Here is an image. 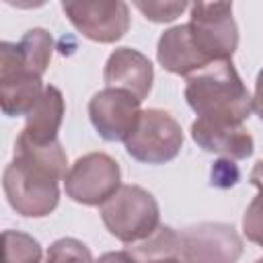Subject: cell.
<instances>
[{
  "label": "cell",
  "instance_id": "8992f818",
  "mask_svg": "<svg viewBox=\"0 0 263 263\" xmlns=\"http://www.w3.org/2000/svg\"><path fill=\"white\" fill-rule=\"evenodd\" d=\"M183 148V129L179 121L162 109H146L134 134L125 140L127 154L144 164H164Z\"/></svg>",
  "mask_w": 263,
  "mask_h": 263
},
{
  "label": "cell",
  "instance_id": "2e32d148",
  "mask_svg": "<svg viewBox=\"0 0 263 263\" xmlns=\"http://www.w3.org/2000/svg\"><path fill=\"white\" fill-rule=\"evenodd\" d=\"M16 53H18V60L21 64L37 74V76H43L49 62H51V53H53V37L47 29H41V27H35V29H29L21 41L16 43Z\"/></svg>",
  "mask_w": 263,
  "mask_h": 263
},
{
  "label": "cell",
  "instance_id": "9c48e42d",
  "mask_svg": "<svg viewBox=\"0 0 263 263\" xmlns=\"http://www.w3.org/2000/svg\"><path fill=\"white\" fill-rule=\"evenodd\" d=\"M41 76L29 72L16 53V43H0V107L6 117L27 115L41 99Z\"/></svg>",
  "mask_w": 263,
  "mask_h": 263
},
{
  "label": "cell",
  "instance_id": "7c38bea8",
  "mask_svg": "<svg viewBox=\"0 0 263 263\" xmlns=\"http://www.w3.org/2000/svg\"><path fill=\"white\" fill-rule=\"evenodd\" d=\"M156 60L166 72L177 76H187V78L212 64L195 45L187 23L175 25L158 37Z\"/></svg>",
  "mask_w": 263,
  "mask_h": 263
},
{
  "label": "cell",
  "instance_id": "9a60e30c",
  "mask_svg": "<svg viewBox=\"0 0 263 263\" xmlns=\"http://www.w3.org/2000/svg\"><path fill=\"white\" fill-rule=\"evenodd\" d=\"M132 255L140 263H185L181 257L179 232L171 226H158L148 240L136 245Z\"/></svg>",
  "mask_w": 263,
  "mask_h": 263
},
{
  "label": "cell",
  "instance_id": "ffe728a7",
  "mask_svg": "<svg viewBox=\"0 0 263 263\" xmlns=\"http://www.w3.org/2000/svg\"><path fill=\"white\" fill-rule=\"evenodd\" d=\"M242 232L247 240L263 247V197H255L242 216Z\"/></svg>",
  "mask_w": 263,
  "mask_h": 263
},
{
  "label": "cell",
  "instance_id": "3957f363",
  "mask_svg": "<svg viewBox=\"0 0 263 263\" xmlns=\"http://www.w3.org/2000/svg\"><path fill=\"white\" fill-rule=\"evenodd\" d=\"M101 220L111 236L123 245L148 240L160 226V210L150 191L140 185H121L101 205Z\"/></svg>",
  "mask_w": 263,
  "mask_h": 263
},
{
  "label": "cell",
  "instance_id": "cb8c5ba5",
  "mask_svg": "<svg viewBox=\"0 0 263 263\" xmlns=\"http://www.w3.org/2000/svg\"><path fill=\"white\" fill-rule=\"evenodd\" d=\"M249 181H251V185L253 187H257V195L259 197H263V158L253 166V171H251V175H249Z\"/></svg>",
  "mask_w": 263,
  "mask_h": 263
},
{
  "label": "cell",
  "instance_id": "277c9868",
  "mask_svg": "<svg viewBox=\"0 0 263 263\" xmlns=\"http://www.w3.org/2000/svg\"><path fill=\"white\" fill-rule=\"evenodd\" d=\"M189 31L199 51L214 62H232L238 47V27L232 2H193L189 6Z\"/></svg>",
  "mask_w": 263,
  "mask_h": 263
},
{
  "label": "cell",
  "instance_id": "7a4b0ae2",
  "mask_svg": "<svg viewBox=\"0 0 263 263\" xmlns=\"http://www.w3.org/2000/svg\"><path fill=\"white\" fill-rule=\"evenodd\" d=\"M187 105L199 119L242 125L253 113V97L232 62H214L185 82Z\"/></svg>",
  "mask_w": 263,
  "mask_h": 263
},
{
  "label": "cell",
  "instance_id": "5bb4252c",
  "mask_svg": "<svg viewBox=\"0 0 263 263\" xmlns=\"http://www.w3.org/2000/svg\"><path fill=\"white\" fill-rule=\"evenodd\" d=\"M66 113L64 95L58 86H45L37 105L27 113L25 127L21 129L16 142L29 146H47L58 142V132L62 127Z\"/></svg>",
  "mask_w": 263,
  "mask_h": 263
},
{
  "label": "cell",
  "instance_id": "d6986e66",
  "mask_svg": "<svg viewBox=\"0 0 263 263\" xmlns=\"http://www.w3.org/2000/svg\"><path fill=\"white\" fill-rule=\"evenodd\" d=\"M134 6L148 21H154V23H171L177 16H181L191 4H187V2H160V0H148V2L136 0Z\"/></svg>",
  "mask_w": 263,
  "mask_h": 263
},
{
  "label": "cell",
  "instance_id": "603a6c76",
  "mask_svg": "<svg viewBox=\"0 0 263 263\" xmlns=\"http://www.w3.org/2000/svg\"><path fill=\"white\" fill-rule=\"evenodd\" d=\"M253 109L257 111L259 119L263 121V68L261 72L257 74V80H255V95H253Z\"/></svg>",
  "mask_w": 263,
  "mask_h": 263
},
{
  "label": "cell",
  "instance_id": "8fae6325",
  "mask_svg": "<svg viewBox=\"0 0 263 263\" xmlns=\"http://www.w3.org/2000/svg\"><path fill=\"white\" fill-rule=\"evenodd\" d=\"M103 80L107 88H119L132 92L138 101H144L152 90L154 68L142 51L132 47H117L107 58Z\"/></svg>",
  "mask_w": 263,
  "mask_h": 263
},
{
  "label": "cell",
  "instance_id": "6da1fadb",
  "mask_svg": "<svg viewBox=\"0 0 263 263\" xmlns=\"http://www.w3.org/2000/svg\"><path fill=\"white\" fill-rule=\"evenodd\" d=\"M68 156L58 142L29 146L14 142V158L2 175L10 208L25 218H45L60 203V181L66 179Z\"/></svg>",
  "mask_w": 263,
  "mask_h": 263
},
{
  "label": "cell",
  "instance_id": "ac0fdd59",
  "mask_svg": "<svg viewBox=\"0 0 263 263\" xmlns=\"http://www.w3.org/2000/svg\"><path fill=\"white\" fill-rule=\"evenodd\" d=\"M45 263H95V261L90 249L82 240L66 236L49 245Z\"/></svg>",
  "mask_w": 263,
  "mask_h": 263
},
{
  "label": "cell",
  "instance_id": "5b68a950",
  "mask_svg": "<svg viewBox=\"0 0 263 263\" xmlns=\"http://www.w3.org/2000/svg\"><path fill=\"white\" fill-rule=\"evenodd\" d=\"M121 187V168L107 152H88L68 168L64 179L66 195L82 205H103Z\"/></svg>",
  "mask_w": 263,
  "mask_h": 263
},
{
  "label": "cell",
  "instance_id": "30bf717a",
  "mask_svg": "<svg viewBox=\"0 0 263 263\" xmlns=\"http://www.w3.org/2000/svg\"><path fill=\"white\" fill-rule=\"evenodd\" d=\"M140 103L132 92L103 88L88 101V117L97 134L107 142H125L142 115Z\"/></svg>",
  "mask_w": 263,
  "mask_h": 263
},
{
  "label": "cell",
  "instance_id": "ba28073f",
  "mask_svg": "<svg viewBox=\"0 0 263 263\" xmlns=\"http://www.w3.org/2000/svg\"><path fill=\"white\" fill-rule=\"evenodd\" d=\"M181 257L185 263H238L242 238L232 224L201 222L179 232Z\"/></svg>",
  "mask_w": 263,
  "mask_h": 263
},
{
  "label": "cell",
  "instance_id": "e0dca14e",
  "mask_svg": "<svg viewBox=\"0 0 263 263\" xmlns=\"http://www.w3.org/2000/svg\"><path fill=\"white\" fill-rule=\"evenodd\" d=\"M41 245L27 232H2V263H41Z\"/></svg>",
  "mask_w": 263,
  "mask_h": 263
},
{
  "label": "cell",
  "instance_id": "4fadbf2b",
  "mask_svg": "<svg viewBox=\"0 0 263 263\" xmlns=\"http://www.w3.org/2000/svg\"><path fill=\"white\" fill-rule=\"evenodd\" d=\"M191 138L201 150L220 154L228 160L249 158L255 150L253 136L245 129V125L214 123L197 117L191 123Z\"/></svg>",
  "mask_w": 263,
  "mask_h": 263
},
{
  "label": "cell",
  "instance_id": "d4e9b609",
  "mask_svg": "<svg viewBox=\"0 0 263 263\" xmlns=\"http://www.w3.org/2000/svg\"><path fill=\"white\" fill-rule=\"evenodd\" d=\"M255 263H263V257H261V259H257V261H255Z\"/></svg>",
  "mask_w": 263,
  "mask_h": 263
},
{
  "label": "cell",
  "instance_id": "7402d4cb",
  "mask_svg": "<svg viewBox=\"0 0 263 263\" xmlns=\"http://www.w3.org/2000/svg\"><path fill=\"white\" fill-rule=\"evenodd\" d=\"M95 263H140V261L129 251H111V253L101 255Z\"/></svg>",
  "mask_w": 263,
  "mask_h": 263
},
{
  "label": "cell",
  "instance_id": "52a82bcc",
  "mask_svg": "<svg viewBox=\"0 0 263 263\" xmlns=\"http://www.w3.org/2000/svg\"><path fill=\"white\" fill-rule=\"evenodd\" d=\"M62 10L82 37L97 43H115L129 29V6L123 0H64Z\"/></svg>",
  "mask_w": 263,
  "mask_h": 263
},
{
  "label": "cell",
  "instance_id": "44dd1931",
  "mask_svg": "<svg viewBox=\"0 0 263 263\" xmlns=\"http://www.w3.org/2000/svg\"><path fill=\"white\" fill-rule=\"evenodd\" d=\"M238 168L232 160L228 158H222V160H216L212 171H210V183L212 187H220V189H226V187H232L238 183Z\"/></svg>",
  "mask_w": 263,
  "mask_h": 263
}]
</instances>
